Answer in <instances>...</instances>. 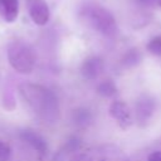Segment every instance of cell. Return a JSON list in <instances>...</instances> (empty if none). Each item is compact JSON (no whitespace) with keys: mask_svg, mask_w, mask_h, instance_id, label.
<instances>
[{"mask_svg":"<svg viewBox=\"0 0 161 161\" xmlns=\"http://www.w3.org/2000/svg\"><path fill=\"white\" fill-rule=\"evenodd\" d=\"M92 113L89 109L87 108H77L73 111L72 113V121L74 122V125L79 128H84L88 127L92 123Z\"/></svg>","mask_w":161,"mask_h":161,"instance_id":"obj_10","label":"cell"},{"mask_svg":"<svg viewBox=\"0 0 161 161\" xmlns=\"http://www.w3.org/2000/svg\"><path fill=\"white\" fill-rule=\"evenodd\" d=\"M103 68H104V64L99 57H89L84 59V62L82 63L80 73L84 79L93 80V79H97L102 74Z\"/></svg>","mask_w":161,"mask_h":161,"instance_id":"obj_7","label":"cell"},{"mask_svg":"<svg viewBox=\"0 0 161 161\" xmlns=\"http://www.w3.org/2000/svg\"><path fill=\"white\" fill-rule=\"evenodd\" d=\"M10 153H11L10 146L6 142L0 140V161H9Z\"/></svg>","mask_w":161,"mask_h":161,"instance_id":"obj_14","label":"cell"},{"mask_svg":"<svg viewBox=\"0 0 161 161\" xmlns=\"http://www.w3.org/2000/svg\"><path fill=\"white\" fill-rule=\"evenodd\" d=\"M69 161H93V160L86 153H74Z\"/></svg>","mask_w":161,"mask_h":161,"instance_id":"obj_16","label":"cell"},{"mask_svg":"<svg viewBox=\"0 0 161 161\" xmlns=\"http://www.w3.org/2000/svg\"><path fill=\"white\" fill-rule=\"evenodd\" d=\"M140 5L147 6V8H155V6H161V0H136Z\"/></svg>","mask_w":161,"mask_h":161,"instance_id":"obj_15","label":"cell"},{"mask_svg":"<svg viewBox=\"0 0 161 161\" xmlns=\"http://www.w3.org/2000/svg\"><path fill=\"white\" fill-rule=\"evenodd\" d=\"M19 93L28 107L43 121L57 122L60 116V108L57 96L47 87L36 83H21Z\"/></svg>","mask_w":161,"mask_h":161,"instance_id":"obj_1","label":"cell"},{"mask_svg":"<svg viewBox=\"0 0 161 161\" xmlns=\"http://www.w3.org/2000/svg\"><path fill=\"white\" fill-rule=\"evenodd\" d=\"M8 59L10 65L21 74H29L34 69L36 55L33 48L23 40H13L8 45Z\"/></svg>","mask_w":161,"mask_h":161,"instance_id":"obj_3","label":"cell"},{"mask_svg":"<svg viewBox=\"0 0 161 161\" xmlns=\"http://www.w3.org/2000/svg\"><path fill=\"white\" fill-rule=\"evenodd\" d=\"M80 15L86 20V23L98 33L104 36L112 38L117 33V24L113 15L98 4H86L82 8Z\"/></svg>","mask_w":161,"mask_h":161,"instance_id":"obj_2","label":"cell"},{"mask_svg":"<svg viewBox=\"0 0 161 161\" xmlns=\"http://www.w3.org/2000/svg\"><path fill=\"white\" fill-rule=\"evenodd\" d=\"M19 14V1L18 0H0V16L8 21L13 23L16 20Z\"/></svg>","mask_w":161,"mask_h":161,"instance_id":"obj_9","label":"cell"},{"mask_svg":"<svg viewBox=\"0 0 161 161\" xmlns=\"http://www.w3.org/2000/svg\"><path fill=\"white\" fill-rule=\"evenodd\" d=\"M156 108V102L150 94H141L135 103V118L138 126L143 127L151 119Z\"/></svg>","mask_w":161,"mask_h":161,"instance_id":"obj_4","label":"cell"},{"mask_svg":"<svg viewBox=\"0 0 161 161\" xmlns=\"http://www.w3.org/2000/svg\"><path fill=\"white\" fill-rule=\"evenodd\" d=\"M111 117L118 123V126L123 130L128 128L132 125V114L128 106L122 101H113L109 106Z\"/></svg>","mask_w":161,"mask_h":161,"instance_id":"obj_6","label":"cell"},{"mask_svg":"<svg viewBox=\"0 0 161 161\" xmlns=\"http://www.w3.org/2000/svg\"><path fill=\"white\" fill-rule=\"evenodd\" d=\"M147 50L153 54V55H158L161 57V35H157L155 38H152L148 44H147Z\"/></svg>","mask_w":161,"mask_h":161,"instance_id":"obj_13","label":"cell"},{"mask_svg":"<svg viewBox=\"0 0 161 161\" xmlns=\"http://www.w3.org/2000/svg\"><path fill=\"white\" fill-rule=\"evenodd\" d=\"M97 93L102 97L109 98L117 93V87L112 79H104L97 86Z\"/></svg>","mask_w":161,"mask_h":161,"instance_id":"obj_12","label":"cell"},{"mask_svg":"<svg viewBox=\"0 0 161 161\" xmlns=\"http://www.w3.org/2000/svg\"><path fill=\"white\" fill-rule=\"evenodd\" d=\"M147 161H161V151H155L150 153V156L147 157Z\"/></svg>","mask_w":161,"mask_h":161,"instance_id":"obj_17","label":"cell"},{"mask_svg":"<svg viewBox=\"0 0 161 161\" xmlns=\"http://www.w3.org/2000/svg\"><path fill=\"white\" fill-rule=\"evenodd\" d=\"M26 8L31 20L36 25H45L48 23L50 11L45 0H26Z\"/></svg>","mask_w":161,"mask_h":161,"instance_id":"obj_5","label":"cell"},{"mask_svg":"<svg viewBox=\"0 0 161 161\" xmlns=\"http://www.w3.org/2000/svg\"><path fill=\"white\" fill-rule=\"evenodd\" d=\"M141 59H142V55L140 50L136 48H132L128 52H126L125 55L122 57V65L125 68H133L137 64H140Z\"/></svg>","mask_w":161,"mask_h":161,"instance_id":"obj_11","label":"cell"},{"mask_svg":"<svg viewBox=\"0 0 161 161\" xmlns=\"http://www.w3.org/2000/svg\"><path fill=\"white\" fill-rule=\"evenodd\" d=\"M19 136H20V138H21L25 143H28V145H29L31 148H34L38 153H40V155H47V152H48L47 141H45L38 132L26 128V130L20 131Z\"/></svg>","mask_w":161,"mask_h":161,"instance_id":"obj_8","label":"cell"}]
</instances>
